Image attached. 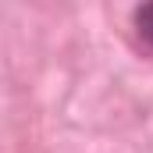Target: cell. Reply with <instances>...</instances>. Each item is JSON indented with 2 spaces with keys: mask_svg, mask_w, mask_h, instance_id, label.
I'll return each instance as SVG.
<instances>
[{
  "mask_svg": "<svg viewBox=\"0 0 153 153\" xmlns=\"http://www.w3.org/2000/svg\"><path fill=\"white\" fill-rule=\"evenodd\" d=\"M132 25H135V36H139V39L153 50V0H143V4L135 7Z\"/></svg>",
  "mask_w": 153,
  "mask_h": 153,
  "instance_id": "cell-1",
  "label": "cell"
}]
</instances>
